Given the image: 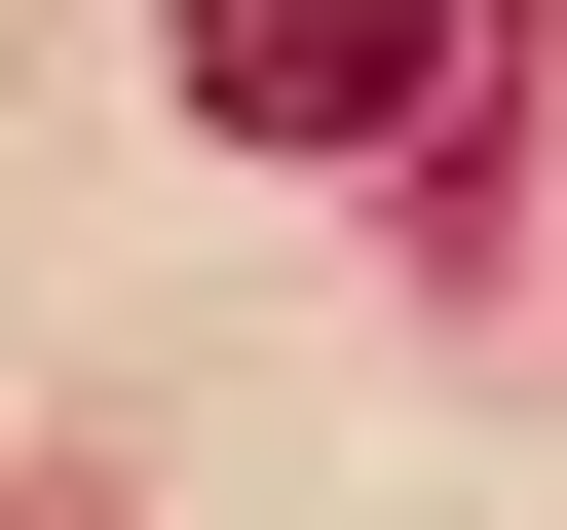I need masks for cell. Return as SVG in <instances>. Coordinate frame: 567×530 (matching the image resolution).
Returning a JSON list of instances; mask_svg holds the SVG:
<instances>
[{"label": "cell", "mask_w": 567, "mask_h": 530, "mask_svg": "<svg viewBox=\"0 0 567 530\" xmlns=\"http://www.w3.org/2000/svg\"><path fill=\"white\" fill-rule=\"evenodd\" d=\"M189 114L227 152H379V114H454V0H189Z\"/></svg>", "instance_id": "cell-1"}]
</instances>
